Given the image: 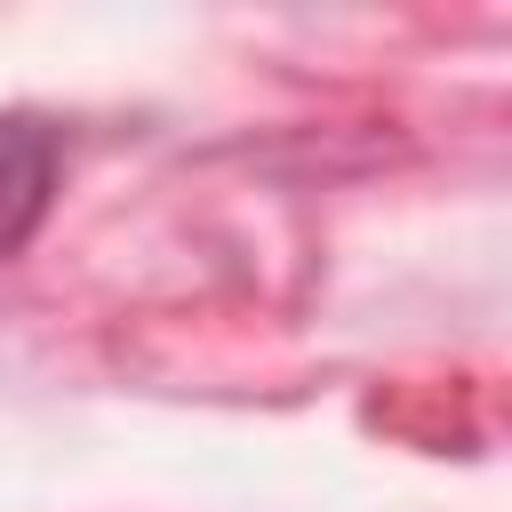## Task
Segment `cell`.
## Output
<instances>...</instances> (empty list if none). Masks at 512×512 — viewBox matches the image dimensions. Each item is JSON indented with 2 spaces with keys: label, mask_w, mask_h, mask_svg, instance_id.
I'll return each instance as SVG.
<instances>
[{
  "label": "cell",
  "mask_w": 512,
  "mask_h": 512,
  "mask_svg": "<svg viewBox=\"0 0 512 512\" xmlns=\"http://www.w3.org/2000/svg\"><path fill=\"white\" fill-rule=\"evenodd\" d=\"M48 176H56V144L32 120H0V264L32 240L48 208Z\"/></svg>",
  "instance_id": "6da1fadb"
}]
</instances>
